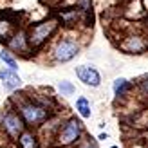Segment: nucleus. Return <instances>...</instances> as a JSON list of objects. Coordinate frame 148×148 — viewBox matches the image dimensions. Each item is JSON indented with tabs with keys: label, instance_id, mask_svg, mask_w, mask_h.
Instances as JSON below:
<instances>
[{
	"label": "nucleus",
	"instance_id": "f257e3e1",
	"mask_svg": "<svg viewBox=\"0 0 148 148\" xmlns=\"http://www.w3.org/2000/svg\"><path fill=\"white\" fill-rule=\"evenodd\" d=\"M56 27H58V22L54 18H49L45 22H42V24H36V25L31 27V33L27 36V42L31 43V47H40L42 43L54 33Z\"/></svg>",
	"mask_w": 148,
	"mask_h": 148
},
{
	"label": "nucleus",
	"instance_id": "f03ea898",
	"mask_svg": "<svg viewBox=\"0 0 148 148\" xmlns=\"http://www.w3.org/2000/svg\"><path fill=\"white\" fill-rule=\"evenodd\" d=\"M20 114L24 117V121L27 125H40L43 123L49 117V110L45 107L38 105V103H33V101H27V103H22L20 105Z\"/></svg>",
	"mask_w": 148,
	"mask_h": 148
},
{
	"label": "nucleus",
	"instance_id": "7ed1b4c3",
	"mask_svg": "<svg viewBox=\"0 0 148 148\" xmlns=\"http://www.w3.org/2000/svg\"><path fill=\"white\" fill-rule=\"evenodd\" d=\"M78 53H79V45H78V43L74 40H71V38H63V40H60L54 45L53 58L56 62L65 63V62H71L72 58H76Z\"/></svg>",
	"mask_w": 148,
	"mask_h": 148
},
{
	"label": "nucleus",
	"instance_id": "20e7f679",
	"mask_svg": "<svg viewBox=\"0 0 148 148\" xmlns=\"http://www.w3.org/2000/svg\"><path fill=\"white\" fill-rule=\"evenodd\" d=\"M79 136H81V123L78 119H71L62 128L60 136H58V141H60V145H72L74 141L79 139Z\"/></svg>",
	"mask_w": 148,
	"mask_h": 148
},
{
	"label": "nucleus",
	"instance_id": "39448f33",
	"mask_svg": "<svg viewBox=\"0 0 148 148\" xmlns=\"http://www.w3.org/2000/svg\"><path fill=\"white\" fill-rule=\"evenodd\" d=\"M0 125L2 128L9 134L11 137H18L22 132H24V125H22V119L14 114V112H5L0 119Z\"/></svg>",
	"mask_w": 148,
	"mask_h": 148
},
{
	"label": "nucleus",
	"instance_id": "423d86ee",
	"mask_svg": "<svg viewBox=\"0 0 148 148\" xmlns=\"http://www.w3.org/2000/svg\"><path fill=\"white\" fill-rule=\"evenodd\" d=\"M76 76L79 78V81H83L88 87H99L101 85V76L90 65H79L76 67Z\"/></svg>",
	"mask_w": 148,
	"mask_h": 148
},
{
	"label": "nucleus",
	"instance_id": "0eeeda50",
	"mask_svg": "<svg viewBox=\"0 0 148 148\" xmlns=\"http://www.w3.org/2000/svg\"><path fill=\"white\" fill-rule=\"evenodd\" d=\"M0 79H2V85L7 90H14V88H18L22 85L20 76L14 71H9V69H0Z\"/></svg>",
	"mask_w": 148,
	"mask_h": 148
},
{
	"label": "nucleus",
	"instance_id": "6e6552de",
	"mask_svg": "<svg viewBox=\"0 0 148 148\" xmlns=\"http://www.w3.org/2000/svg\"><path fill=\"white\" fill-rule=\"evenodd\" d=\"M121 47L127 51V53H141V51L146 49V42L141 38V36H130V38H127Z\"/></svg>",
	"mask_w": 148,
	"mask_h": 148
},
{
	"label": "nucleus",
	"instance_id": "1a4fd4ad",
	"mask_svg": "<svg viewBox=\"0 0 148 148\" xmlns=\"http://www.w3.org/2000/svg\"><path fill=\"white\" fill-rule=\"evenodd\" d=\"M9 47L13 51H25L27 49V36H25V33L24 31H18L9 40Z\"/></svg>",
	"mask_w": 148,
	"mask_h": 148
},
{
	"label": "nucleus",
	"instance_id": "9d476101",
	"mask_svg": "<svg viewBox=\"0 0 148 148\" xmlns=\"http://www.w3.org/2000/svg\"><path fill=\"white\" fill-rule=\"evenodd\" d=\"M130 81L128 79H125V78H117L116 81H114V85H112V88H114V94L119 98V96H125L128 90H130Z\"/></svg>",
	"mask_w": 148,
	"mask_h": 148
},
{
	"label": "nucleus",
	"instance_id": "9b49d317",
	"mask_svg": "<svg viewBox=\"0 0 148 148\" xmlns=\"http://www.w3.org/2000/svg\"><path fill=\"white\" fill-rule=\"evenodd\" d=\"M76 110H78V114L83 117V119H88V117H90V105H88L87 98L79 96V98L76 99Z\"/></svg>",
	"mask_w": 148,
	"mask_h": 148
},
{
	"label": "nucleus",
	"instance_id": "f8f14e48",
	"mask_svg": "<svg viewBox=\"0 0 148 148\" xmlns=\"http://www.w3.org/2000/svg\"><path fill=\"white\" fill-rule=\"evenodd\" d=\"M0 60H2V62L7 65V69H9V71H14V72H16L18 63H16V60L13 58V54L9 53V51H5V49L0 51Z\"/></svg>",
	"mask_w": 148,
	"mask_h": 148
},
{
	"label": "nucleus",
	"instance_id": "ddd939ff",
	"mask_svg": "<svg viewBox=\"0 0 148 148\" xmlns=\"http://www.w3.org/2000/svg\"><path fill=\"white\" fill-rule=\"evenodd\" d=\"M20 145H22V148H38L36 137L31 134V132H22L20 134Z\"/></svg>",
	"mask_w": 148,
	"mask_h": 148
},
{
	"label": "nucleus",
	"instance_id": "4468645a",
	"mask_svg": "<svg viewBox=\"0 0 148 148\" xmlns=\"http://www.w3.org/2000/svg\"><path fill=\"white\" fill-rule=\"evenodd\" d=\"M58 88H60V92H62V96H71L72 92H74V85L71 83V81H60V85H58Z\"/></svg>",
	"mask_w": 148,
	"mask_h": 148
},
{
	"label": "nucleus",
	"instance_id": "2eb2a0df",
	"mask_svg": "<svg viewBox=\"0 0 148 148\" xmlns=\"http://www.w3.org/2000/svg\"><path fill=\"white\" fill-rule=\"evenodd\" d=\"M11 25H13V24H9V22L0 20V40H4V38H7V36H9V33H11Z\"/></svg>",
	"mask_w": 148,
	"mask_h": 148
},
{
	"label": "nucleus",
	"instance_id": "dca6fc26",
	"mask_svg": "<svg viewBox=\"0 0 148 148\" xmlns=\"http://www.w3.org/2000/svg\"><path fill=\"white\" fill-rule=\"evenodd\" d=\"M79 148H98V145H96L94 141H90V139H88V141H85V143L81 145Z\"/></svg>",
	"mask_w": 148,
	"mask_h": 148
},
{
	"label": "nucleus",
	"instance_id": "f3484780",
	"mask_svg": "<svg viewBox=\"0 0 148 148\" xmlns=\"http://www.w3.org/2000/svg\"><path fill=\"white\" fill-rule=\"evenodd\" d=\"M141 92H143L145 96H148V78H146L145 81H141Z\"/></svg>",
	"mask_w": 148,
	"mask_h": 148
},
{
	"label": "nucleus",
	"instance_id": "a211bd4d",
	"mask_svg": "<svg viewBox=\"0 0 148 148\" xmlns=\"http://www.w3.org/2000/svg\"><path fill=\"white\" fill-rule=\"evenodd\" d=\"M110 148H119V146H110Z\"/></svg>",
	"mask_w": 148,
	"mask_h": 148
}]
</instances>
